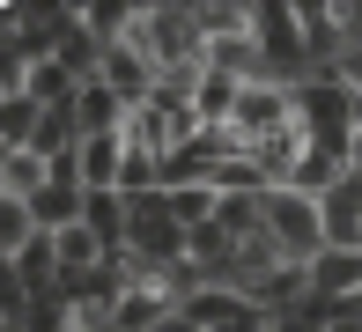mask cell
<instances>
[{
  "mask_svg": "<svg viewBox=\"0 0 362 332\" xmlns=\"http://www.w3.org/2000/svg\"><path fill=\"white\" fill-rule=\"evenodd\" d=\"M288 96H296V126H303L310 141H340V148H355V133H362V96L340 81V66L303 74Z\"/></svg>",
  "mask_w": 362,
  "mask_h": 332,
  "instance_id": "cell-1",
  "label": "cell"
},
{
  "mask_svg": "<svg viewBox=\"0 0 362 332\" xmlns=\"http://www.w3.org/2000/svg\"><path fill=\"white\" fill-rule=\"evenodd\" d=\"M252 45L267 59V81H281V89H296L310 74V45H303L296 0H252Z\"/></svg>",
  "mask_w": 362,
  "mask_h": 332,
  "instance_id": "cell-2",
  "label": "cell"
},
{
  "mask_svg": "<svg viewBox=\"0 0 362 332\" xmlns=\"http://www.w3.org/2000/svg\"><path fill=\"white\" fill-rule=\"evenodd\" d=\"M267 229L274 244L296 259V266H318L325 251H333V237H325V207L303 192H267Z\"/></svg>",
  "mask_w": 362,
  "mask_h": 332,
  "instance_id": "cell-3",
  "label": "cell"
},
{
  "mask_svg": "<svg viewBox=\"0 0 362 332\" xmlns=\"http://www.w3.org/2000/svg\"><path fill=\"white\" fill-rule=\"evenodd\" d=\"M185 318L200 325V332H274V325H267V310H259L244 288H207V295H192Z\"/></svg>",
  "mask_w": 362,
  "mask_h": 332,
  "instance_id": "cell-4",
  "label": "cell"
},
{
  "mask_svg": "<svg viewBox=\"0 0 362 332\" xmlns=\"http://www.w3.org/2000/svg\"><path fill=\"white\" fill-rule=\"evenodd\" d=\"M288 119H296V96L281 89V81H244V104H237V119H229V126L259 148L267 133H281Z\"/></svg>",
  "mask_w": 362,
  "mask_h": 332,
  "instance_id": "cell-5",
  "label": "cell"
},
{
  "mask_svg": "<svg viewBox=\"0 0 362 332\" xmlns=\"http://www.w3.org/2000/svg\"><path fill=\"white\" fill-rule=\"evenodd\" d=\"M192 30H200V52L244 45L252 37V0H192Z\"/></svg>",
  "mask_w": 362,
  "mask_h": 332,
  "instance_id": "cell-6",
  "label": "cell"
},
{
  "mask_svg": "<svg viewBox=\"0 0 362 332\" xmlns=\"http://www.w3.org/2000/svg\"><path fill=\"white\" fill-rule=\"evenodd\" d=\"M74 162H81V192H119V177H126V133H96V141H81Z\"/></svg>",
  "mask_w": 362,
  "mask_h": 332,
  "instance_id": "cell-7",
  "label": "cell"
},
{
  "mask_svg": "<svg viewBox=\"0 0 362 332\" xmlns=\"http://www.w3.org/2000/svg\"><path fill=\"white\" fill-rule=\"evenodd\" d=\"M310 288L325 295V303H355L362 295V244H340V251H325L310 266Z\"/></svg>",
  "mask_w": 362,
  "mask_h": 332,
  "instance_id": "cell-8",
  "label": "cell"
},
{
  "mask_svg": "<svg viewBox=\"0 0 362 332\" xmlns=\"http://www.w3.org/2000/svg\"><path fill=\"white\" fill-rule=\"evenodd\" d=\"M74 119H81V141H96V133H126V96L111 89V81H81Z\"/></svg>",
  "mask_w": 362,
  "mask_h": 332,
  "instance_id": "cell-9",
  "label": "cell"
},
{
  "mask_svg": "<svg viewBox=\"0 0 362 332\" xmlns=\"http://www.w3.org/2000/svg\"><path fill=\"white\" fill-rule=\"evenodd\" d=\"M45 185H52V162L37 148H8L0 155V199H37Z\"/></svg>",
  "mask_w": 362,
  "mask_h": 332,
  "instance_id": "cell-10",
  "label": "cell"
},
{
  "mask_svg": "<svg viewBox=\"0 0 362 332\" xmlns=\"http://www.w3.org/2000/svg\"><path fill=\"white\" fill-rule=\"evenodd\" d=\"M303 148H310V133H303V126L288 119L281 133H267V141L252 148V162H259V170L274 177V192H281V185H288V170H296V162H303Z\"/></svg>",
  "mask_w": 362,
  "mask_h": 332,
  "instance_id": "cell-11",
  "label": "cell"
},
{
  "mask_svg": "<svg viewBox=\"0 0 362 332\" xmlns=\"http://www.w3.org/2000/svg\"><path fill=\"white\" fill-rule=\"evenodd\" d=\"M318 207H325V237H333V251H340V244H362V177H348L340 192H325Z\"/></svg>",
  "mask_w": 362,
  "mask_h": 332,
  "instance_id": "cell-12",
  "label": "cell"
},
{
  "mask_svg": "<svg viewBox=\"0 0 362 332\" xmlns=\"http://www.w3.org/2000/svg\"><path fill=\"white\" fill-rule=\"evenodd\" d=\"M37 126H45V104L37 96H0V155H8V148H30L37 141Z\"/></svg>",
  "mask_w": 362,
  "mask_h": 332,
  "instance_id": "cell-13",
  "label": "cell"
},
{
  "mask_svg": "<svg viewBox=\"0 0 362 332\" xmlns=\"http://www.w3.org/2000/svg\"><path fill=\"white\" fill-rule=\"evenodd\" d=\"M59 266H67V273H96V266H104V237H96L89 222L59 229Z\"/></svg>",
  "mask_w": 362,
  "mask_h": 332,
  "instance_id": "cell-14",
  "label": "cell"
},
{
  "mask_svg": "<svg viewBox=\"0 0 362 332\" xmlns=\"http://www.w3.org/2000/svg\"><path fill=\"white\" fill-rule=\"evenodd\" d=\"M45 229H37V214H30V199H0V251H30V244H37Z\"/></svg>",
  "mask_w": 362,
  "mask_h": 332,
  "instance_id": "cell-15",
  "label": "cell"
},
{
  "mask_svg": "<svg viewBox=\"0 0 362 332\" xmlns=\"http://www.w3.org/2000/svg\"><path fill=\"white\" fill-rule=\"evenodd\" d=\"M215 192L229 199V192H274V177L259 170L252 155H237V162H222V177H215Z\"/></svg>",
  "mask_w": 362,
  "mask_h": 332,
  "instance_id": "cell-16",
  "label": "cell"
},
{
  "mask_svg": "<svg viewBox=\"0 0 362 332\" xmlns=\"http://www.w3.org/2000/svg\"><path fill=\"white\" fill-rule=\"evenodd\" d=\"M340 81H348V89L362 96V52H348V59H340Z\"/></svg>",
  "mask_w": 362,
  "mask_h": 332,
  "instance_id": "cell-17",
  "label": "cell"
},
{
  "mask_svg": "<svg viewBox=\"0 0 362 332\" xmlns=\"http://www.w3.org/2000/svg\"><path fill=\"white\" fill-rule=\"evenodd\" d=\"M156 332H200V325H192V318H185V310H170V318H163Z\"/></svg>",
  "mask_w": 362,
  "mask_h": 332,
  "instance_id": "cell-18",
  "label": "cell"
},
{
  "mask_svg": "<svg viewBox=\"0 0 362 332\" xmlns=\"http://www.w3.org/2000/svg\"><path fill=\"white\" fill-rule=\"evenodd\" d=\"M355 177H362V133H355Z\"/></svg>",
  "mask_w": 362,
  "mask_h": 332,
  "instance_id": "cell-19",
  "label": "cell"
}]
</instances>
